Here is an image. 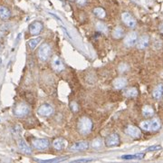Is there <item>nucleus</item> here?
<instances>
[{"mask_svg": "<svg viewBox=\"0 0 163 163\" xmlns=\"http://www.w3.org/2000/svg\"><path fill=\"white\" fill-rule=\"evenodd\" d=\"M71 108H72V111L73 112H77L78 111V106L77 104H76V103H71Z\"/></svg>", "mask_w": 163, "mask_h": 163, "instance_id": "obj_28", "label": "nucleus"}, {"mask_svg": "<svg viewBox=\"0 0 163 163\" xmlns=\"http://www.w3.org/2000/svg\"><path fill=\"white\" fill-rule=\"evenodd\" d=\"M94 13L96 17L100 19H103L105 16H106V13H105V10L102 8H96L94 9Z\"/></svg>", "mask_w": 163, "mask_h": 163, "instance_id": "obj_24", "label": "nucleus"}, {"mask_svg": "<svg viewBox=\"0 0 163 163\" xmlns=\"http://www.w3.org/2000/svg\"><path fill=\"white\" fill-rule=\"evenodd\" d=\"M125 133L129 135L130 137L134 138V139H139L141 136V131L138 127H135L133 125H129L125 129Z\"/></svg>", "mask_w": 163, "mask_h": 163, "instance_id": "obj_9", "label": "nucleus"}, {"mask_svg": "<svg viewBox=\"0 0 163 163\" xmlns=\"http://www.w3.org/2000/svg\"><path fill=\"white\" fill-rule=\"evenodd\" d=\"M140 129L146 131H156L160 128V122L158 119L141 121L140 124Z\"/></svg>", "mask_w": 163, "mask_h": 163, "instance_id": "obj_2", "label": "nucleus"}, {"mask_svg": "<svg viewBox=\"0 0 163 163\" xmlns=\"http://www.w3.org/2000/svg\"><path fill=\"white\" fill-rule=\"evenodd\" d=\"M124 95L128 98H134L137 97L138 90L135 87H130L124 91Z\"/></svg>", "mask_w": 163, "mask_h": 163, "instance_id": "obj_20", "label": "nucleus"}, {"mask_svg": "<svg viewBox=\"0 0 163 163\" xmlns=\"http://www.w3.org/2000/svg\"><path fill=\"white\" fill-rule=\"evenodd\" d=\"M160 32L163 34V23H161L160 26Z\"/></svg>", "mask_w": 163, "mask_h": 163, "instance_id": "obj_30", "label": "nucleus"}, {"mask_svg": "<svg viewBox=\"0 0 163 163\" xmlns=\"http://www.w3.org/2000/svg\"><path fill=\"white\" fill-rule=\"evenodd\" d=\"M138 40V35L135 32H130L124 38V44L127 47H131L136 44Z\"/></svg>", "mask_w": 163, "mask_h": 163, "instance_id": "obj_10", "label": "nucleus"}, {"mask_svg": "<svg viewBox=\"0 0 163 163\" xmlns=\"http://www.w3.org/2000/svg\"><path fill=\"white\" fill-rule=\"evenodd\" d=\"M18 148L20 149V150L26 154H31L32 153V149L29 147V145L26 143L25 140H20L18 141Z\"/></svg>", "mask_w": 163, "mask_h": 163, "instance_id": "obj_17", "label": "nucleus"}, {"mask_svg": "<svg viewBox=\"0 0 163 163\" xmlns=\"http://www.w3.org/2000/svg\"><path fill=\"white\" fill-rule=\"evenodd\" d=\"M129 69V67H128V65L126 64H120V65L118 66V71L120 72V73H125L127 70Z\"/></svg>", "mask_w": 163, "mask_h": 163, "instance_id": "obj_27", "label": "nucleus"}, {"mask_svg": "<svg viewBox=\"0 0 163 163\" xmlns=\"http://www.w3.org/2000/svg\"><path fill=\"white\" fill-rule=\"evenodd\" d=\"M89 144L88 142L85 140H81V141H78L76 143H74L73 146L71 147V150L72 151H82V150H85L88 149Z\"/></svg>", "mask_w": 163, "mask_h": 163, "instance_id": "obj_12", "label": "nucleus"}, {"mask_svg": "<svg viewBox=\"0 0 163 163\" xmlns=\"http://www.w3.org/2000/svg\"><path fill=\"white\" fill-rule=\"evenodd\" d=\"M41 38L40 37H36V38H34V39H31L29 42H28V45H29V47L32 49V50H34L36 48V46L39 44V43L41 42Z\"/></svg>", "mask_w": 163, "mask_h": 163, "instance_id": "obj_25", "label": "nucleus"}, {"mask_svg": "<svg viewBox=\"0 0 163 163\" xmlns=\"http://www.w3.org/2000/svg\"><path fill=\"white\" fill-rule=\"evenodd\" d=\"M10 16H11V13H10L9 9L4 6H1L0 7V18L3 20H7L10 17Z\"/></svg>", "mask_w": 163, "mask_h": 163, "instance_id": "obj_19", "label": "nucleus"}, {"mask_svg": "<svg viewBox=\"0 0 163 163\" xmlns=\"http://www.w3.org/2000/svg\"><path fill=\"white\" fill-rule=\"evenodd\" d=\"M124 35V31L120 26H117L112 30V36L115 39H120Z\"/></svg>", "mask_w": 163, "mask_h": 163, "instance_id": "obj_21", "label": "nucleus"}, {"mask_svg": "<svg viewBox=\"0 0 163 163\" xmlns=\"http://www.w3.org/2000/svg\"><path fill=\"white\" fill-rule=\"evenodd\" d=\"M95 26H96V30L97 31H99L101 33H103V34H107L108 33V27L103 22H100V21L97 22L95 24Z\"/></svg>", "mask_w": 163, "mask_h": 163, "instance_id": "obj_22", "label": "nucleus"}, {"mask_svg": "<svg viewBox=\"0 0 163 163\" xmlns=\"http://www.w3.org/2000/svg\"><path fill=\"white\" fill-rule=\"evenodd\" d=\"M149 42H150V37L148 35H142L137 40L136 46L138 49H145L149 45Z\"/></svg>", "mask_w": 163, "mask_h": 163, "instance_id": "obj_14", "label": "nucleus"}, {"mask_svg": "<svg viewBox=\"0 0 163 163\" xmlns=\"http://www.w3.org/2000/svg\"><path fill=\"white\" fill-rule=\"evenodd\" d=\"M127 84V80L123 77H118L114 79V81L112 82V85L116 89V90H120L123 89Z\"/></svg>", "mask_w": 163, "mask_h": 163, "instance_id": "obj_16", "label": "nucleus"}, {"mask_svg": "<svg viewBox=\"0 0 163 163\" xmlns=\"http://www.w3.org/2000/svg\"><path fill=\"white\" fill-rule=\"evenodd\" d=\"M77 127L81 134L87 135L93 130V121L87 117H82L78 121Z\"/></svg>", "mask_w": 163, "mask_h": 163, "instance_id": "obj_1", "label": "nucleus"}, {"mask_svg": "<svg viewBox=\"0 0 163 163\" xmlns=\"http://www.w3.org/2000/svg\"><path fill=\"white\" fill-rule=\"evenodd\" d=\"M121 19H122V22L126 25V26L130 27V28H134L136 25H137V22L136 20L133 18V17L128 13V12H124L122 13L121 15Z\"/></svg>", "mask_w": 163, "mask_h": 163, "instance_id": "obj_5", "label": "nucleus"}, {"mask_svg": "<svg viewBox=\"0 0 163 163\" xmlns=\"http://www.w3.org/2000/svg\"><path fill=\"white\" fill-rule=\"evenodd\" d=\"M76 3L79 6H84L86 3V0H76Z\"/></svg>", "mask_w": 163, "mask_h": 163, "instance_id": "obj_29", "label": "nucleus"}, {"mask_svg": "<svg viewBox=\"0 0 163 163\" xmlns=\"http://www.w3.org/2000/svg\"><path fill=\"white\" fill-rule=\"evenodd\" d=\"M42 30H43V24L39 21H35L29 26V32L33 35L39 34L42 32Z\"/></svg>", "mask_w": 163, "mask_h": 163, "instance_id": "obj_11", "label": "nucleus"}, {"mask_svg": "<svg viewBox=\"0 0 163 163\" xmlns=\"http://www.w3.org/2000/svg\"><path fill=\"white\" fill-rule=\"evenodd\" d=\"M29 112H30V108L25 103H18L14 109V114L17 117H25Z\"/></svg>", "mask_w": 163, "mask_h": 163, "instance_id": "obj_3", "label": "nucleus"}, {"mask_svg": "<svg viewBox=\"0 0 163 163\" xmlns=\"http://www.w3.org/2000/svg\"><path fill=\"white\" fill-rule=\"evenodd\" d=\"M51 47L47 43H43L38 49V57L43 62L48 60L51 55Z\"/></svg>", "mask_w": 163, "mask_h": 163, "instance_id": "obj_4", "label": "nucleus"}, {"mask_svg": "<svg viewBox=\"0 0 163 163\" xmlns=\"http://www.w3.org/2000/svg\"><path fill=\"white\" fill-rule=\"evenodd\" d=\"M49 144H50L49 140L46 139H36V140H34L32 142L33 147L38 150H43L47 149L49 147Z\"/></svg>", "mask_w": 163, "mask_h": 163, "instance_id": "obj_6", "label": "nucleus"}, {"mask_svg": "<svg viewBox=\"0 0 163 163\" xmlns=\"http://www.w3.org/2000/svg\"><path fill=\"white\" fill-rule=\"evenodd\" d=\"M105 145L107 147H115L120 143V137L116 133H112L105 139Z\"/></svg>", "mask_w": 163, "mask_h": 163, "instance_id": "obj_8", "label": "nucleus"}, {"mask_svg": "<svg viewBox=\"0 0 163 163\" xmlns=\"http://www.w3.org/2000/svg\"><path fill=\"white\" fill-rule=\"evenodd\" d=\"M152 95L154 97L155 99L157 100H160L163 95V85L162 84H159L157 85L154 88L153 90V93H152Z\"/></svg>", "mask_w": 163, "mask_h": 163, "instance_id": "obj_18", "label": "nucleus"}, {"mask_svg": "<svg viewBox=\"0 0 163 163\" xmlns=\"http://www.w3.org/2000/svg\"><path fill=\"white\" fill-rule=\"evenodd\" d=\"M52 67L56 72H63L64 70V64L59 57H54L52 61Z\"/></svg>", "mask_w": 163, "mask_h": 163, "instance_id": "obj_15", "label": "nucleus"}, {"mask_svg": "<svg viewBox=\"0 0 163 163\" xmlns=\"http://www.w3.org/2000/svg\"><path fill=\"white\" fill-rule=\"evenodd\" d=\"M37 112H38L39 115H41L43 117H48V116H50L52 113L53 112V107H52L50 104L44 103V104L41 105L38 108Z\"/></svg>", "mask_w": 163, "mask_h": 163, "instance_id": "obj_7", "label": "nucleus"}, {"mask_svg": "<svg viewBox=\"0 0 163 163\" xmlns=\"http://www.w3.org/2000/svg\"><path fill=\"white\" fill-rule=\"evenodd\" d=\"M53 146L56 150H63L67 147V141L64 139L62 138H57L53 140Z\"/></svg>", "mask_w": 163, "mask_h": 163, "instance_id": "obj_13", "label": "nucleus"}, {"mask_svg": "<svg viewBox=\"0 0 163 163\" xmlns=\"http://www.w3.org/2000/svg\"><path fill=\"white\" fill-rule=\"evenodd\" d=\"M142 114H143L144 117H146V118H150V117L153 116V114H154V111H153V109H152L150 106L146 105V106H144L143 109H142Z\"/></svg>", "mask_w": 163, "mask_h": 163, "instance_id": "obj_23", "label": "nucleus"}, {"mask_svg": "<svg viewBox=\"0 0 163 163\" xmlns=\"http://www.w3.org/2000/svg\"><path fill=\"white\" fill-rule=\"evenodd\" d=\"M103 144V140H102L101 139L97 138V139H94V140H93V142H92V147H93L94 149H97V150H99V149L102 148Z\"/></svg>", "mask_w": 163, "mask_h": 163, "instance_id": "obj_26", "label": "nucleus"}]
</instances>
